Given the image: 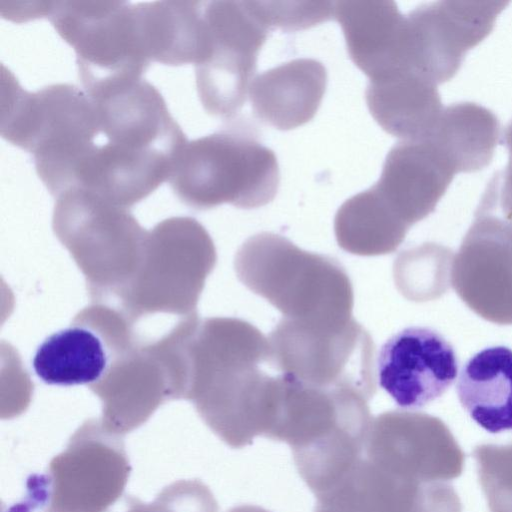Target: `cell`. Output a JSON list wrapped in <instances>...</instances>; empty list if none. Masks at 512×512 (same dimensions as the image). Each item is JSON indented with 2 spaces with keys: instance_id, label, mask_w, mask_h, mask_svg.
I'll return each mask as SVG.
<instances>
[{
  "instance_id": "cell-2",
  "label": "cell",
  "mask_w": 512,
  "mask_h": 512,
  "mask_svg": "<svg viewBox=\"0 0 512 512\" xmlns=\"http://www.w3.org/2000/svg\"><path fill=\"white\" fill-rule=\"evenodd\" d=\"M268 359V338L238 318L199 322L188 340L185 399L232 448H242L249 437L266 376L259 366Z\"/></svg>"
},
{
  "instance_id": "cell-17",
  "label": "cell",
  "mask_w": 512,
  "mask_h": 512,
  "mask_svg": "<svg viewBox=\"0 0 512 512\" xmlns=\"http://www.w3.org/2000/svg\"><path fill=\"white\" fill-rule=\"evenodd\" d=\"M366 102L383 130L401 141L427 139L444 109L437 84L412 69L370 80Z\"/></svg>"
},
{
  "instance_id": "cell-23",
  "label": "cell",
  "mask_w": 512,
  "mask_h": 512,
  "mask_svg": "<svg viewBox=\"0 0 512 512\" xmlns=\"http://www.w3.org/2000/svg\"><path fill=\"white\" fill-rule=\"evenodd\" d=\"M473 458L490 512H512V443L479 445Z\"/></svg>"
},
{
  "instance_id": "cell-5",
  "label": "cell",
  "mask_w": 512,
  "mask_h": 512,
  "mask_svg": "<svg viewBox=\"0 0 512 512\" xmlns=\"http://www.w3.org/2000/svg\"><path fill=\"white\" fill-rule=\"evenodd\" d=\"M279 166L274 152L239 123L187 141L168 182L175 195L195 209L223 203L245 209L271 202L278 190Z\"/></svg>"
},
{
  "instance_id": "cell-6",
  "label": "cell",
  "mask_w": 512,
  "mask_h": 512,
  "mask_svg": "<svg viewBox=\"0 0 512 512\" xmlns=\"http://www.w3.org/2000/svg\"><path fill=\"white\" fill-rule=\"evenodd\" d=\"M76 53L83 90L142 79L150 61L142 44L135 4L127 1H52L47 16Z\"/></svg>"
},
{
  "instance_id": "cell-1",
  "label": "cell",
  "mask_w": 512,
  "mask_h": 512,
  "mask_svg": "<svg viewBox=\"0 0 512 512\" xmlns=\"http://www.w3.org/2000/svg\"><path fill=\"white\" fill-rule=\"evenodd\" d=\"M464 453L439 418L389 411L372 419L360 457L316 495L315 512H462L451 481Z\"/></svg>"
},
{
  "instance_id": "cell-22",
  "label": "cell",
  "mask_w": 512,
  "mask_h": 512,
  "mask_svg": "<svg viewBox=\"0 0 512 512\" xmlns=\"http://www.w3.org/2000/svg\"><path fill=\"white\" fill-rule=\"evenodd\" d=\"M453 254L434 243L403 251L394 262V280L399 291L412 301L441 296L451 283Z\"/></svg>"
},
{
  "instance_id": "cell-20",
  "label": "cell",
  "mask_w": 512,
  "mask_h": 512,
  "mask_svg": "<svg viewBox=\"0 0 512 512\" xmlns=\"http://www.w3.org/2000/svg\"><path fill=\"white\" fill-rule=\"evenodd\" d=\"M500 137L495 114L476 103L460 102L444 108L428 137L457 173L484 169L494 156Z\"/></svg>"
},
{
  "instance_id": "cell-8",
  "label": "cell",
  "mask_w": 512,
  "mask_h": 512,
  "mask_svg": "<svg viewBox=\"0 0 512 512\" xmlns=\"http://www.w3.org/2000/svg\"><path fill=\"white\" fill-rule=\"evenodd\" d=\"M204 17L208 51L195 66L199 98L209 114L233 118L246 101L270 30L255 1H205Z\"/></svg>"
},
{
  "instance_id": "cell-4",
  "label": "cell",
  "mask_w": 512,
  "mask_h": 512,
  "mask_svg": "<svg viewBox=\"0 0 512 512\" xmlns=\"http://www.w3.org/2000/svg\"><path fill=\"white\" fill-rule=\"evenodd\" d=\"M234 267L238 279L284 318L308 323L353 318L352 283L335 258L305 251L281 235L261 232L239 247Z\"/></svg>"
},
{
  "instance_id": "cell-18",
  "label": "cell",
  "mask_w": 512,
  "mask_h": 512,
  "mask_svg": "<svg viewBox=\"0 0 512 512\" xmlns=\"http://www.w3.org/2000/svg\"><path fill=\"white\" fill-rule=\"evenodd\" d=\"M205 1H152L135 4L145 53L151 62L199 64L208 50Z\"/></svg>"
},
{
  "instance_id": "cell-14",
  "label": "cell",
  "mask_w": 512,
  "mask_h": 512,
  "mask_svg": "<svg viewBox=\"0 0 512 512\" xmlns=\"http://www.w3.org/2000/svg\"><path fill=\"white\" fill-rule=\"evenodd\" d=\"M455 174L452 164L429 138L400 141L388 152L373 187L410 228L434 211Z\"/></svg>"
},
{
  "instance_id": "cell-29",
  "label": "cell",
  "mask_w": 512,
  "mask_h": 512,
  "mask_svg": "<svg viewBox=\"0 0 512 512\" xmlns=\"http://www.w3.org/2000/svg\"><path fill=\"white\" fill-rule=\"evenodd\" d=\"M228 512H269L261 507L254 505H240L231 508Z\"/></svg>"
},
{
  "instance_id": "cell-25",
  "label": "cell",
  "mask_w": 512,
  "mask_h": 512,
  "mask_svg": "<svg viewBox=\"0 0 512 512\" xmlns=\"http://www.w3.org/2000/svg\"><path fill=\"white\" fill-rule=\"evenodd\" d=\"M256 5L269 30L296 31L334 18L330 1H256Z\"/></svg>"
},
{
  "instance_id": "cell-26",
  "label": "cell",
  "mask_w": 512,
  "mask_h": 512,
  "mask_svg": "<svg viewBox=\"0 0 512 512\" xmlns=\"http://www.w3.org/2000/svg\"><path fill=\"white\" fill-rule=\"evenodd\" d=\"M478 208L498 215L512 226V164L493 176Z\"/></svg>"
},
{
  "instance_id": "cell-15",
  "label": "cell",
  "mask_w": 512,
  "mask_h": 512,
  "mask_svg": "<svg viewBox=\"0 0 512 512\" xmlns=\"http://www.w3.org/2000/svg\"><path fill=\"white\" fill-rule=\"evenodd\" d=\"M339 22L350 58L370 80L407 64V20L393 1H337Z\"/></svg>"
},
{
  "instance_id": "cell-9",
  "label": "cell",
  "mask_w": 512,
  "mask_h": 512,
  "mask_svg": "<svg viewBox=\"0 0 512 512\" xmlns=\"http://www.w3.org/2000/svg\"><path fill=\"white\" fill-rule=\"evenodd\" d=\"M122 437L101 420H86L49 463L44 512H107L131 472Z\"/></svg>"
},
{
  "instance_id": "cell-3",
  "label": "cell",
  "mask_w": 512,
  "mask_h": 512,
  "mask_svg": "<svg viewBox=\"0 0 512 512\" xmlns=\"http://www.w3.org/2000/svg\"><path fill=\"white\" fill-rule=\"evenodd\" d=\"M1 136L31 153L38 177L53 196L69 188L99 133L94 101L72 84L24 90L2 66Z\"/></svg>"
},
{
  "instance_id": "cell-12",
  "label": "cell",
  "mask_w": 512,
  "mask_h": 512,
  "mask_svg": "<svg viewBox=\"0 0 512 512\" xmlns=\"http://www.w3.org/2000/svg\"><path fill=\"white\" fill-rule=\"evenodd\" d=\"M103 308L104 325L96 307L95 324L84 310L70 327L50 335L37 347L32 366L42 382L92 387L105 378L114 360L131 347V331L122 314L113 312L109 323L112 312Z\"/></svg>"
},
{
  "instance_id": "cell-27",
  "label": "cell",
  "mask_w": 512,
  "mask_h": 512,
  "mask_svg": "<svg viewBox=\"0 0 512 512\" xmlns=\"http://www.w3.org/2000/svg\"><path fill=\"white\" fill-rule=\"evenodd\" d=\"M52 1L0 2L1 14L9 20L26 21L47 17Z\"/></svg>"
},
{
  "instance_id": "cell-11",
  "label": "cell",
  "mask_w": 512,
  "mask_h": 512,
  "mask_svg": "<svg viewBox=\"0 0 512 512\" xmlns=\"http://www.w3.org/2000/svg\"><path fill=\"white\" fill-rule=\"evenodd\" d=\"M451 285L461 300L487 321L512 324V226L477 208L454 255Z\"/></svg>"
},
{
  "instance_id": "cell-16",
  "label": "cell",
  "mask_w": 512,
  "mask_h": 512,
  "mask_svg": "<svg viewBox=\"0 0 512 512\" xmlns=\"http://www.w3.org/2000/svg\"><path fill=\"white\" fill-rule=\"evenodd\" d=\"M327 85V71L315 59L298 58L264 71L249 87L255 115L280 130L297 128L316 114Z\"/></svg>"
},
{
  "instance_id": "cell-7",
  "label": "cell",
  "mask_w": 512,
  "mask_h": 512,
  "mask_svg": "<svg viewBox=\"0 0 512 512\" xmlns=\"http://www.w3.org/2000/svg\"><path fill=\"white\" fill-rule=\"evenodd\" d=\"M269 364L304 383L376 393L375 344L354 318L308 323L282 318L269 337Z\"/></svg>"
},
{
  "instance_id": "cell-10",
  "label": "cell",
  "mask_w": 512,
  "mask_h": 512,
  "mask_svg": "<svg viewBox=\"0 0 512 512\" xmlns=\"http://www.w3.org/2000/svg\"><path fill=\"white\" fill-rule=\"evenodd\" d=\"M508 4L445 0L418 6L406 16L409 68L437 85L449 81Z\"/></svg>"
},
{
  "instance_id": "cell-19",
  "label": "cell",
  "mask_w": 512,
  "mask_h": 512,
  "mask_svg": "<svg viewBox=\"0 0 512 512\" xmlns=\"http://www.w3.org/2000/svg\"><path fill=\"white\" fill-rule=\"evenodd\" d=\"M459 401L489 433L512 430V349L487 347L463 366L457 381Z\"/></svg>"
},
{
  "instance_id": "cell-24",
  "label": "cell",
  "mask_w": 512,
  "mask_h": 512,
  "mask_svg": "<svg viewBox=\"0 0 512 512\" xmlns=\"http://www.w3.org/2000/svg\"><path fill=\"white\" fill-rule=\"evenodd\" d=\"M123 504L122 512H218L212 492L197 479L166 486L151 503L126 495Z\"/></svg>"
},
{
  "instance_id": "cell-28",
  "label": "cell",
  "mask_w": 512,
  "mask_h": 512,
  "mask_svg": "<svg viewBox=\"0 0 512 512\" xmlns=\"http://www.w3.org/2000/svg\"><path fill=\"white\" fill-rule=\"evenodd\" d=\"M504 143L507 147L509 160L508 163L512 164V121L508 124L504 132Z\"/></svg>"
},
{
  "instance_id": "cell-13",
  "label": "cell",
  "mask_w": 512,
  "mask_h": 512,
  "mask_svg": "<svg viewBox=\"0 0 512 512\" xmlns=\"http://www.w3.org/2000/svg\"><path fill=\"white\" fill-rule=\"evenodd\" d=\"M377 365L380 386L405 409L422 408L441 397L458 374L454 347L428 327H407L391 336Z\"/></svg>"
},
{
  "instance_id": "cell-21",
  "label": "cell",
  "mask_w": 512,
  "mask_h": 512,
  "mask_svg": "<svg viewBox=\"0 0 512 512\" xmlns=\"http://www.w3.org/2000/svg\"><path fill=\"white\" fill-rule=\"evenodd\" d=\"M409 227L387 206L373 186L346 200L334 219L338 245L360 256H376L395 251Z\"/></svg>"
}]
</instances>
